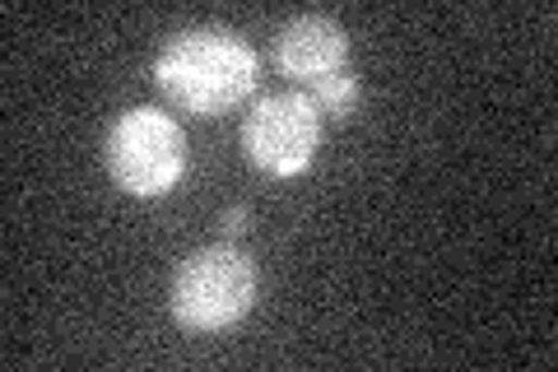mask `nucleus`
Wrapping results in <instances>:
<instances>
[{"label": "nucleus", "mask_w": 558, "mask_h": 372, "mask_svg": "<svg viewBox=\"0 0 558 372\" xmlns=\"http://www.w3.org/2000/svg\"><path fill=\"white\" fill-rule=\"evenodd\" d=\"M256 289H260L256 261L242 247H229V242L196 247L178 265V275H172L168 308L182 331L215 335V331L238 326L256 308Z\"/></svg>", "instance_id": "nucleus-2"}, {"label": "nucleus", "mask_w": 558, "mask_h": 372, "mask_svg": "<svg viewBox=\"0 0 558 372\" xmlns=\"http://www.w3.org/2000/svg\"><path fill=\"white\" fill-rule=\"evenodd\" d=\"M108 172L131 196H163L186 172V131L163 108H131L108 131Z\"/></svg>", "instance_id": "nucleus-3"}, {"label": "nucleus", "mask_w": 558, "mask_h": 372, "mask_svg": "<svg viewBox=\"0 0 558 372\" xmlns=\"http://www.w3.org/2000/svg\"><path fill=\"white\" fill-rule=\"evenodd\" d=\"M219 228H223V238H242V233H247V209H242V205H233V209H223V219H219Z\"/></svg>", "instance_id": "nucleus-7"}, {"label": "nucleus", "mask_w": 558, "mask_h": 372, "mask_svg": "<svg viewBox=\"0 0 558 372\" xmlns=\"http://www.w3.org/2000/svg\"><path fill=\"white\" fill-rule=\"evenodd\" d=\"M312 103L326 112V117H336V121H344V117H354V108H359V80L354 75H336V80H326L322 88H312Z\"/></svg>", "instance_id": "nucleus-6"}, {"label": "nucleus", "mask_w": 558, "mask_h": 372, "mask_svg": "<svg viewBox=\"0 0 558 372\" xmlns=\"http://www.w3.org/2000/svg\"><path fill=\"white\" fill-rule=\"evenodd\" d=\"M242 149L270 177H299L322 149V108L312 94H270L242 121Z\"/></svg>", "instance_id": "nucleus-4"}, {"label": "nucleus", "mask_w": 558, "mask_h": 372, "mask_svg": "<svg viewBox=\"0 0 558 372\" xmlns=\"http://www.w3.org/2000/svg\"><path fill=\"white\" fill-rule=\"evenodd\" d=\"M154 84L178 112L223 117L256 88V51L233 28H182L154 57Z\"/></svg>", "instance_id": "nucleus-1"}, {"label": "nucleus", "mask_w": 558, "mask_h": 372, "mask_svg": "<svg viewBox=\"0 0 558 372\" xmlns=\"http://www.w3.org/2000/svg\"><path fill=\"white\" fill-rule=\"evenodd\" d=\"M344 61H349V33L336 20H326V14H299L275 38V65L303 88H322L326 80L344 75Z\"/></svg>", "instance_id": "nucleus-5"}]
</instances>
